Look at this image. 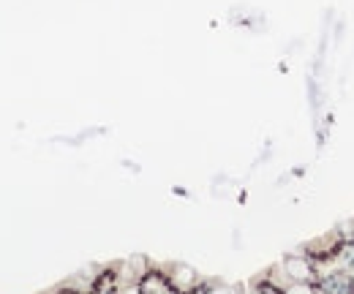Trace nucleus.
Segmentation results:
<instances>
[{"instance_id": "obj_1", "label": "nucleus", "mask_w": 354, "mask_h": 294, "mask_svg": "<svg viewBox=\"0 0 354 294\" xmlns=\"http://www.w3.org/2000/svg\"><path fill=\"white\" fill-rule=\"evenodd\" d=\"M196 294H240V289H234V286H223V284H213V286H202Z\"/></svg>"}]
</instances>
